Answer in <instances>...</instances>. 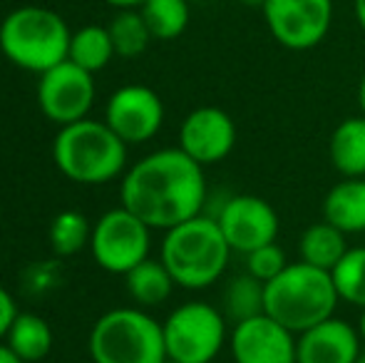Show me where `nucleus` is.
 <instances>
[{
	"label": "nucleus",
	"instance_id": "25",
	"mask_svg": "<svg viewBox=\"0 0 365 363\" xmlns=\"http://www.w3.org/2000/svg\"><path fill=\"white\" fill-rule=\"evenodd\" d=\"M333 286L343 304L365 309V247H351L333 267Z\"/></svg>",
	"mask_w": 365,
	"mask_h": 363
},
{
	"label": "nucleus",
	"instance_id": "35",
	"mask_svg": "<svg viewBox=\"0 0 365 363\" xmlns=\"http://www.w3.org/2000/svg\"><path fill=\"white\" fill-rule=\"evenodd\" d=\"M356 363H365V351H363V354H361V359H358Z\"/></svg>",
	"mask_w": 365,
	"mask_h": 363
},
{
	"label": "nucleus",
	"instance_id": "8",
	"mask_svg": "<svg viewBox=\"0 0 365 363\" xmlns=\"http://www.w3.org/2000/svg\"><path fill=\"white\" fill-rule=\"evenodd\" d=\"M152 227H147L137 214L120 207L105 212L92 227L90 252L105 272L125 276L149 257Z\"/></svg>",
	"mask_w": 365,
	"mask_h": 363
},
{
	"label": "nucleus",
	"instance_id": "6",
	"mask_svg": "<svg viewBox=\"0 0 365 363\" xmlns=\"http://www.w3.org/2000/svg\"><path fill=\"white\" fill-rule=\"evenodd\" d=\"M87 349L95 363H164V331L142 306H122L102 314L90 331Z\"/></svg>",
	"mask_w": 365,
	"mask_h": 363
},
{
	"label": "nucleus",
	"instance_id": "32",
	"mask_svg": "<svg viewBox=\"0 0 365 363\" xmlns=\"http://www.w3.org/2000/svg\"><path fill=\"white\" fill-rule=\"evenodd\" d=\"M358 107H361V115H365V75L358 85Z\"/></svg>",
	"mask_w": 365,
	"mask_h": 363
},
{
	"label": "nucleus",
	"instance_id": "27",
	"mask_svg": "<svg viewBox=\"0 0 365 363\" xmlns=\"http://www.w3.org/2000/svg\"><path fill=\"white\" fill-rule=\"evenodd\" d=\"M289 259H286V252L279 247V244H266V247L254 249L251 254H246V272L251 276H256L259 281L269 284L276 276L289 267Z\"/></svg>",
	"mask_w": 365,
	"mask_h": 363
},
{
	"label": "nucleus",
	"instance_id": "2",
	"mask_svg": "<svg viewBox=\"0 0 365 363\" xmlns=\"http://www.w3.org/2000/svg\"><path fill=\"white\" fill-rule=\"evenodd\" d=\"M159 259L169 269L177 286L202 291L224 276L231 259V247L217 217L197 214L164 232Z\"/></svg>",
	"mask_w": 365,
	"mask_h": 363
},
{
	"label": "nucleus",
	"instance_id": "29",
	"mask_svg": "<svg viewBox=\"0 0 365 363\" xmlns=\"http://www.w3.org/2000/svg\"><path fill=\"white\" fill-rule=\"evenodd\" d=\"M105 3L112 5V8H120V10H140L147 0H105Z\"/></svg>",
	"mask_w": 365,
	"mask_h": 363
},
{
	"label": "nucleus",
	"instance_id": "23",
	"mask_svg": "<svg viewBox=\"0 0 365 363\" xmlns=\"http://www.w3.org/2000/svg\"><path fill=\"white\" fill-rule=\"evenodd\" d=\"M92 227L90 219L82 212L75 209H65V212L55 214L53 222L48 227V242L58 257H73L80 254L92 242Z\"/></svg>",
	"mask_w": 365,
	"mask_h": 363
},
{
	"label": "nucleus",
	"instance_id": "5",
	"mask_svg": "<svg viewBox=\"0 0 365 363\" xmlns=\"http://www.w3.org/2000/svg\"><path fill=\"white\" fill-rule=\"evenodd\" d=\"M338 304L341 299L331 272L316 269L301 259L266 284V314L296 336L336 316Z\"/></svg>",
	"mask_w": 365,
	"mask_h": 363
},
{
	"label": "nucleus",
	"instance_id": "20",
	"mask_svg": "<svg viewBox=\"0 0 365 363\" xmlns=\"http://www.w3.org/2000/svg\"><path fill=\"white\" fill-rule=\"evenodd\" d=\"M5 344L25 363H38L53 351L55 344L53 326L43 316L23 311V314L15 316L13 326H10L8 336H5Z\"/></svg>",
	"mask_w": 365,
	"mask_h": 363
},
{
	"label": "nucleus",
	"instance_id": "9",
	"mask_svg": "<svg viewBox=\"0 0 365 363\" xmlns=\"http://www.w3.org/2000/svg\"><path fill=\"white\" fill-rule=\"evenodd\" d=\"M264 23L271 38L286 50H313L328 38L333 0H264Z\"/></svg>",
	"mask_w": 365,
	"mask_h": 363
},
{
	"label": "nucleus",
	"instance_id": "30",
	"mask_svg": "<svg viewBox=\"0 0 365 363\" xmlns=\"http://www.w3.org/2000/svg\"><path fill=\"white\" fill-rule=\"evenodd\" d=\"M0 363H25V361L8 344H0Z\"/></svg>",
	"mask_w": 365,
	"mask_h": 363
},
{
	"label": "nucleus",
	"instance_id": "12",
	"mask_svg": "<svg viewBox=\"0 0 365 363\" xmlns=\"http://www.w3.org/2000/svg\"><path fill=\"white\" fill-rule=\"evenodd\" d=\"M105 122L127 145H142L162 130L164 102L147 85H125L107 100Z\"/></svg>",
	"mask_w": 365,
	"mask_h": 363
},
{
	"label": "nucleus",
	"instance_id": "13",
	"mask_svg": "<svg viewBox=\"0 0 365 363\" xmlns=\"http://www.w3.org/2000/svg\"><path fill=\"white\" fill-rule=\"evenodd\" d=\"M293 331L269 314L239 321L229 331V351L234 363H296Z\"/></svg>",
	"mask_w": 365,
	"mask_h": 363
},
{
	"label": "nucleus",
	"instance_id": "28",
	"mask_svg": "<svg viewBox=\"0 0 365 363\" xmlns=\"http://www.w3.org/2000/svg\"><path fill=\"white\" fill-rule=\"evenodd\" d=\"M18 306H15V299L13 294H10L8 289H3L0 286V339H5L10 331V326H13L15 316H18Z\"/></svg>",
	"mask_w": 365,
	"mask_h": 363
},
{
	"label": "nucleus",
	"instance_id": "18",
	"mask_svg": "<svg viewBox=\"0 0 365 363\" xmlns=\"http://www.w3.org/2000/svg\"><path fill=\"white\" fill-rule=\"evenodd\" d=\"M348 234H343L341 229H336L333 224L316 222L301 234L298 239V257L301 262L311 264L323 272H333L338 262L343 259V254L348 252Z\"/></svg>",
	"mask_w": 365,
	"mask_h": 363
},
{
	"label": "nucleus",
	"instance_id": "31",
	"mask_svg": "<svg viewBox=\"0 0 365 363\" xmlns=\"http://www.w3.org/2000/svg\"><path fill=\"white\" fill-rule=\"evenodd\" d=\"M353 15H356L358 25L365 33V0H353Z\"/></svg>",
	"mask_w": 365,
	"mask_h": 363
},
{
	"label": "nucleus",
	"instance_id": "33",
	"mask_svg": "<svg viewBox=\"0 0 365 363\" xmlns=\"http://www.w3.org/2000/svg\"><path fill=\"white\" fill-rule=\"evenodd\" d=\"M358 331H361V339L365 344V309H361V319H358Z\"/></svg>",
	"mask_w": 365,
	"mask_h": 363
},
{
	"label": "nucleus",
	"instance_id": "36",
	"mask_svg": "<svg viewBox=\"0 0 365 363\" xmlns=\"http://www.w3.org/2000/svg\"><path fill=\"white\" fill-rule=\"evenodd\" d=\"M164 363H179V361H172V359H167V361H164Z\"/></svg>",
	"mask_w": 365,
	"mask_h": 363
},
{
	"label": "nucleus",
	"instance_id": "1",
	"mask_svg": "<svg viewBox=\"0 0 365 363\" xmlns=\"http://www.w3.org/2000/svg\"><path fill=\"white\" fill-rule=\"evenodd\" d=\"M120 202L152 229H167L202 214L207 202L204 167L179 147L149 152L122 175Z\"/></svg>",
	"mask_w": 365,
	"mask_h": 363
},
{
	"label": "nucleus",
	"instance_id": "34",
	"mask_svg": "<svg viewBox=\"0 0 365 363\" xmlns=\"http://www.w3.org/2000/svg\"><path fill=\"white\" fill-rule=\"evenodd\" d=\"M239 3L249 5V8H261V5H264V0H239Z\"/></svg>",
	"mask_w": 365,
	"mask_h": 363
},
{
	"label": "nucleus",
	"instance_id": "24",
	"mask_svg": "<svg viewBox=\"0 0 365 363\" xmlns=\"http://www.w3.org/2000/svg\"><path fill=\"white\" fill-rule=\"evenodd\" d=\"M112 45L120 58H140L152 43V30H149L145 15L140 10H120L107 25Z\"/></svg>",
	"mask_w": 365,
	"mask_h": 363
},
{
	"label": "nucleus",
	"instance_id": "21",
	"mask_svg": "<svg viewBox=\"0 0 365 363\" xmlns=\"http://www.w3.org/2000/svg\"><path fill=\"white\" fill-rule=\"evenodd\" d=\"M221 311L231 326L266 314V284L249 272L234 276L221 294Z\"/></svg>",
	"mask_w": 365,
	"mask_h": 363
},
{
	"label": "nucleus",
	"instance_id": "17",
	"mask_svg": "<svg viewBox=\"0 0 365 363\" xmlns=\"http://www.w3.org/2000/svg\"><path fill=\"white\" fill-rule=\"evenodd\" d=\"M328 157L341 177H365V115L348 117L333 130Z\"/></svg>",
	"mask_w": 365,
	"mask_h": 363
},
{
	"label": "nucleus",
	"instance_id": "15",
	"mask_svg": "<svg viewBox=\"0 0 365 363\" xmlns=\"http://www.w3.org/2000/svg\"><path fill=\"white\" fill-rule=\"evenodd\" d=\"M361 354L363 339L358 326L336 316L303 331L296 339V363H356Z\"/></svg>",
	"mask_w": 365,
	"mask_h": 363
},
{
	"label": "nucleus",
	"instance_id": "7",
	"mask_svg": "<svg viewBox=\"0 0 365 363\" xmlns=\"http://www.w3.org/2000/svg\"><path fill=\"white\" fill-rule=\"evenodd\" d=\"M229 321L219 306L187 301L164 319L167 359L179 363H212L229 341Z\"/></svg>",
	"mask_w": 365,
	"mask_h": 363
},
{
	"label": "nucleus",
	"instance_id": "22",
	"mask_svg": "<svg viewBox=\"0 0 365 363\" xmlns=\"http://www.w3.org/2000/svg\"><path fill=\"white\" fill-rule=\"evenodd\" d=\"M115 55L117 53L107 25H85V28L75 30L73 38H70L68 60H73L75 65H80L82 70L92 75L105 70Z\"/></svg>",
	"mask_w": 365,
	"mask_h": 363
},
{
	"label": "nucleus",
	"instance_id": "3",
	"mask_svg": "<svg viewBox=\"0 0 365 363\" xmlns=\"http://www.w3.org/2000/svg\"><path fill=\"white\" fill-rule=\"evenodd\" d=\"M53 160L70 182L105 184L127 172V142L105 120L85 117L60 127Z\"/></svg>",
	"mask_w": 365,
	"mask_h": 363
},
{
	"label": "nucleus",
	"instance_id": "11",
	"mask_svg": "<svg viewBox=\"0 0 365 363\" xmlns=\"http://www.w3.org/2000/svg\"><path fill=\"white\" fill-rule=\"evenodd\" d=\"M217 222L231 252L251 254L254 249L274 244L279 237V214L274 204L256 194H236L221 204Z\"/></svg>",
	"mask_w": 365,
	"mask_h": 363
},
{
	"label": "nucleus",
	"instance_id": "26",
	"mask_svg": "<svg viewBox=\"0 0 365 363\" xmlns=\"http://www.w3.org/2000/svg\"><path fill=\"white\" fill-rule=\"evenodd\" d=\"M154 40H174L189 25L187 0H147L140 8Z\"/></svg>",
	"mask_w": 365,
	"mask_h": 363
},
{
	"label": "nucleus",
	"instance_id": "14",
	"mask_svg": "<svg viewBox=\"0 0 365 363\" xmlns=\"http://www.w3.org/2000/svg\"><path fill=\"white\" fill-rule=\"evenodd\" d=\"M179 150L202 167L226 160L236 147V125L221 107L204 105L192 110L179 125Z\"/></svg>",
	"mask_w": 365,
	"mask_h": 363
},
{
	"label": "nucleus",
	"instance_id": "10",
	"mask_svg": "<svg viewBox=\"0 0 365 363\" xmlns=\"http://www.w3.org/2000/svg\"><path fill=\"white\" fill-rule=\"evenodd\" d=\"M38 105L43 115L60 127L85 120L95 105V75L73 60H63L40 75Z\"/></svg>",
	"mask_w": 365,
	"mask_h": 363
},
{
	"label": "nucleus",
	"instance_id": "19",
	"mask_svg": "<svg viewBox=\"0 0 365 363\" xmlns=\"http://www.w3.org/2000/svg\"><path fill=\"white\" fill-rule=\"evenodd\" d=\"M125 286L130 299L135 301L142 309L149 306H159L172 296L177 281L172 279L169 269L164 267L162 259H152L147 257L145 262H140L135 269L125 274Z\"/></svg>",
	"mask_w": 365,
	"mask_h": 363
},
{
	"label": "nucleus",
	"instance_id": "4",
	"mask_svg": "<svg viewBox=\"0 0 365 363\" xmlns=\"http://www.w3.org/2000/svg\"><path fill=\"white\" fill-rule=\"evenodd\" d=\"M73 30L63 15L40 5L10 10L0 23V53L20 70L43 75L68 60Z\"/></svg>",
	"mask_w": 365,
	"mask_h": 363
},
{
	"label": "nucleus",
	"instance_id": "16",
	"mask_svg": "<svg viewBox=\"0 0 365 363\" xmlns=\"http://www.w3.org/2000/svg\"><path fill=\"white\" fill-rule=\"evenodd\" d=\"M323 219L343 234L365 232V177H343L323 197Z\"/></svg>",
	"mask_w": 365,
	"mask_h": 363
}]
</instances>
